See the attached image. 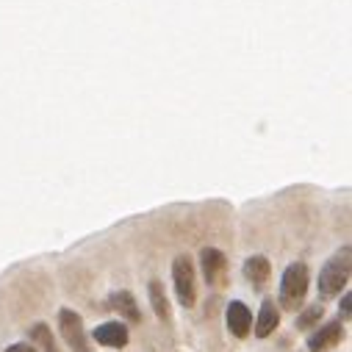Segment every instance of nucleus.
I'll return each instance as SVG.
<instances>
[{"label": "nucleus", "instance_id": "nucleus-16", "mask_svg": "<svg viewBox=\"0 0 352 352\" xmlns=\"http://www.w3.org/2000/svg\"><path fill=\"white\" fill-rule=\"evenodd\" d=\"M349 303H352V297L344 294V300H341V314H344V316H349Z\"/></svg>", "mask_w": 352, "mask_h": 352}, {"label": "nucleus", "instance_id": "nucleus-7", "mask_svg": "<svg viewBox=\"0 0 352 352\" xmlns=\"http://www.w3.org/2000/svg\"><path fill=\"white\" fill-rule=\"evenodd\" d=\"M95 341L103 347H125L128 344V327L122 322H106L95 330Z\"/></svg>", "mask_w": 352, "mask_h": 352}, {"label": "nucleus", "instance_id": "nucleus-3", "mask_svg": "<svg viewBox=\"0 0 352 352\" xmlns=\"http://www.w3.org/2000/svg\"><path fill=\"white\" fill-rule=\"evenodd\" d=\"M172 277H175V292H178L180 305L191 308L194 300H197V297H194L197 289H194V266H191L189 255H178V258H175V263H172Z\"/></svg>", "mask_w": 352, "mask_h": 352}, {"label": "nucleus", "instance_id": "nucleus-2", "mask_svg": "<svg viewBox=\"0 0 352 352\" xmlns=\"http://www.w3.org/2000/svg\"><path fill=\"white\" fill-rule=\"evenodd\" d=\"M305 292H308V266L292 263L283 272V280H280V303L286 308H297L303 303Z\"/></svg>", "mask_w": 352, "mask_h": 352}, {"label": "nucleus", "instance_id": "nucleus-8", "mask_svg": "<svg viewBox=\"0 0 352 352\" xmlns=\"http://www.w3.org/2000/svg\"><path fill=\"white\" fill-rule=\"evenodd\" d=\"M202 272L208 283H220V277L225 272V255L214 247H205L202 250Z\"/></svg>", "mask_w": 352, "mask_h": 352}, {"label": "nucleus", "instance_id": "nucleus-9", "mask_svg": "<svg viewBox=\"0 0 352 352\" xmlns=\"http://www.w3.org/2000/svg\"><path fill=\"white\" fill-rule=\"evenodd\" d=\"M277 322H280L277 308H274L272 300H266V303L261 305V314H258V322H255V336H258V338H266V336L277 327Z\"/></svg>", "mask_w": 352, "mask_h": 352}, {"label": "nucleus", "instance_id": "nucleus-10", "mask_svg": "<svg viewBox=\"0 0 352 352\" xmlns=\"http://www.w3.org/2000/svg\"><path fill=\"white\" fill-rule=\"evenodd\" d=\"M111 308L119 311V316H125L128 322H139V319H142V314H139L136 300H133L130 292H117V294H111Z\"/></svg>", "mask_w": 352, "mask_h": 352}, {"label": "nucleus", "instance_id": "nucleus-14", "mask_svg": "<svg viewBox=\"0 0 352 352\" xmlns=\"http://www.w3.org/2000/svg\"><path fill=\"white\" fill-rule=\"evenodd\" d=\"M322 314H325V311H322V305H311V308L297 319V327H300V330H308L311 325H316V322H319V316H322Z\"/></svg>", "mask_w": 352, "mask_h": 352}, {"label": "nucleus", "instance_id": "nucleus-13", "mask_svg": "<svg viewBox=\"0 0 352 352\" xmlns=\"http://www.w3.org/2000/svg\"><path fill=\"white\" fill-rule=\"evenodd\" d=\"M31 341H36L45 352H58V347H56V341H53V336H50V327H47V325H36V327L31 330Z\"/></svg>", "mask_w": 352, "mask_h": 352}, {"label": "nucleus", "instance_id": "nucleus-5", "mask_svg": "<svg viewBox=\"0 0 352 352\" xmlns=\"http://www.w3.org/2000/svg\"><path fill=\"white\" fill-rule=\"evenodd\" d=\"M341 322H330V325H325V327H319L311 338H308V349L311 352H327V349H333L338 341H341Z\"/></svg>", "mask_w": 352, "mask_h": 352}, {"label": "nucleus", "instance_id": "nucleus-1", "mask_svg": "<svg viewBox=\"0 0 352 352\" xmlns=\"http://www.w3.org/2000/svg\"><path fill=\"white\" fill-rule=\"evenodd\" d=\"M349 280V247H344L341 253H336L319 272V294L322 297H333L338 294Z\"/></svg>", "mask_w": 352, "mask_h": 352}, {"label": "nucleus", "instance_id": "nucleus-6", "mask_svg": "<svg viewBox=\"0 0 352 352\" xmlns=\"http://www.w3.org/2000/svg\"><path fill=\"white\" fill-rule=\"evenodd\" d=\"M228 327H231V333L236 336V338H244L247 333H250V327H253V316H250V311H247V305L244 303H231L228 305Z\"/></svg>", "mask_w": 352, "mask_h": 352}, {"label": "nucleus", "instance_id": "nucleus-15", "mask_svg": "<svg viewBox=\"0 0 352 352\" xmlns=\"http://www.w3.org/2000/svg\"><path fill=\"white\" fill-rule=\"evenodd\" d=\"M6 352H36V349H34L31 344H12Z\"/></svg>", "mask_w": 352, "mask_h": 352}, {"label": "nucleus", "instance_id": "nucleus-12", "mask_svg": "<svg viewBox=\"0 0 352 352\" xmlns=\"http://www.w3.org/2000/svg\"><path fill=\"white\" fill-rule=\"evenodd\" d=\"M150 303H153V311L159 319H169V303H167V294H164V286L159 283V280H153L150 283Z\"/></svg>", "mask_w": 352, "mask_h": 352}, {"label": "nucleus", "instance_id": "nucleus-4", "mask_svg": "<svg viewBox=\"0 0 352 352\" xmlns=\"http://www.w3.org/2000/svg\"><path fill=\"white\" fill-rule=\"evenodd\" d=\"M58 327H61V336L64 341L69 344V349L73 352H89V341H86V333H84V322L75 311L64 308L58 314Z\"/></svg>", "mask_w": 352, "mask_h": 352}, {"label": "nucleus", "instance_id": "nucleus-11", "mask_svg": "<svg viewBox=\"0 0 352 352\" xmlns=\"http://www.w3.org/2000/svg\"><path fill=\"white\" fill-rule=\"evenodd\" d=\"M269 272H272V269H269V261H266L263 255H253V258H247V263H244V274H247L250 283H255V286L266 283Z\"/></svg>", "mask_w": 352, "mask_h": 352}]
</instances>
